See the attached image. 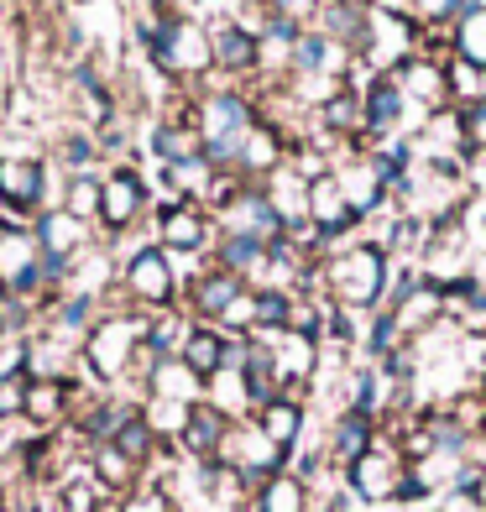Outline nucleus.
Wrapping results in <instances>:
<instances>
[{
    "label": "nucleus",
    "mask_w": 486,
    "mask_h": 512,
    "mask_svg": "<svg viewBox=\"0 0 486 512\" xmlns=\"http://www.w3.org/2000/svg\"><path fill=\"white\" fill-rule=\"evenodd\" d=\"M377 445V418H366V413H345L340 424H335V439H330V455L335 465L345 471V465H356L366 450Z\"/></svg>",
    "instance_id": "nucleus-13"
},
{
    "label": "nucleus",
    "mask_w": 486,
    "mask_h": 512,
    "mask_svg": "<svg viewBox=\"0 0 486 512\" xmlns=\"http://www.w3.org/2000/svg\"><path fill=\"white\" fill-rule=\"evenodd\" d=\"M126 288L142 298V304H168V298H173L168 256H162V251H136L131 267H126Z\"/></svg>",
    "instance_id": "nucleus-8"
},
{
    "label": "nucleus",
    "mask_w": 486,
    "mask_h": 512,
    "mask_svg": "<svg viewBox=\"0 0 486 512\" xmlns=\"http://www.w3.org/2000/svg\"><path fill=\"white\" fill-rule=\"evenodd\" d=\"M27 408V377H0V418Z\"/></svg>",
    "instance_id": "nucleus-38"
},
{
    "label": "nucleus",
    "mask_w": 486,
    "mask_h": 512,
    "mask_svg": "<svg viewBox=\"0 0 486 512\" xmlns=\"http://www.w3.org/2000/svg\"><path fill=\"white\" fill-rule=\"evenodd\" d=\"M324 121L335 131H356V126H366V105L356 95H330L324 100Z\"/></svg>",
    "instance_id": "nucleus-32"
},
{
    "label": "nucleus",
    "mask_w": 486,
    "mask_h": 512,
    "mask_svg": "<svg viewBox=\"0 0 486 512\" xmlns=\"http://www.w3.org/2000/svg\"><path fill=\"white\" fill-rule=\"evenodd\" d=\"M63 398H68L63 382H27V408L21 413H32L37 424H53V418L63 413Z\"/></svg>",
    "instance_id": "nucleus-27"
},
{
    "label": "nucleus",
    "mask_w": 486,
    "mask_h": 512,
    "mask_svg": "<svg viewBox=\"0 0 486 512\" xmlns=\"http://www.w3.org/2000/svg\"><path fill=\"white\" fill-rule=\"evenodd\" d=\"M340 189H345V199H351V209H356V220L361 215H372V209L382 204V194H387V183H382V173L372 168V157L361 162L356 173H345L340 178Z\"/></svg>",
    "instance_id": "nucleus-20"
},
{
    "label": "nucleus",
    "mask_w": 486,
    "mask_h": 512,
    "mask_svg": "<svg viewBox=\"0 0 486 512\" xmlns=\"http://www.w3.org/2000/svg\"><path fill=\"white\" fill-rule=\"evenodd\" d=\"M230 418L215 408V403H194L189 408V424H183V450H189L194 460H204V465H215L220 460V450H225V439H230Z\"/></svg>",
    "instance_id": "nucleus-6"
},
{
    "label": "nucleus",
    "mask_w": 486,
    "mask_h": 512,
    "mask_svg": "<svg viewBox=\"0 0 486 512\" xmlns=\"http://www.w3.org/2000/svg\"><path fill=\"white\" fill-rule=\"evenodd\" d=\"M330 335H335V340H356V324H351V309H335V314H330Z\"/></svg>",
    "instance_id": "nucleus-45"
},
{
    "label": "nucleus",
    "mask_w": 486,
    "mask_h": 512,
    "mask_svg": "<svg viewBox=\"0 0 486 512\" xmlns=\"http://www.w3.org/2000/svg\"><path fill=\"white\" fill-rule=\"evenodd\" d=\"M330 288L340 309H372L387 293V251L382 246H351L330 262Z\"/></svg>",
    "instance_id": "nucleus-1"
},
{
    "label": "nucleus",
    "mask_w": 486,
    "mask_h": 512,
    "mask_svg": "<svg viewBox=\"0 0 486 512\" xmlns=\"http://www.w3.org/2000/svg\"><path fill=\"white\" fill-rule=\"evenodd\" d=\"M121 512H173V502L168 497H162V492H136Z\"/></svg>",
    "instance_id": "nucleus-42"
},
{
    "label": "nucleus",
    "mask_w": 486,
    "mask_h": 512,
    "mask_svg": "<svg viewBox=\"0 0 486 512\" xmlns=\"http://www.w3.org/2000/svg\"><path fill=\"white\" fill-rule=\"evenodd\" d=\"M413 21H450L460 27V0H408Z\"/></svg>",
    "instance_id": "nucleus-36"
},
{
    "label": "nucleus",
    "mask_w": 486,
    "mask_h": 512,
    "mask_svg": "<svg viewBox=\"0 0 486 512\" xmlns=\"http://www.w3.org/2000/svg\"><path fill=\"white\" fill-rule=\"evenodd\" d=\"M377 371H356V382H351V413H366V418H377Z\"/></svg>",
    "instance_id": "nucleus-35"
},
{
    "label": "nucleus",
    "mask_w": 486,
    "mask_h": 512,
    "mask_svg": "<svg viewBox=\"0 0 486 512\" xmlns=\"http://www.w3.org/2000/svg\"><path fill=\"white\" fill-rule=\"evenodd\" d=\"M304 507H309V486L293 471H277L272 481L257 486V512H304Z\"/></svg>",
    "instance_id": "nucleus-18"
},
{
    "label": "nucleus",
    "mask_w": 486,
    "mask_h": 512,
    "mask_svg": "<svg viewBox=\"0 0 486 512\" xmlns=\"http://www.w3.org/2000/svg\"><path fill=\"white\" fill-rule=\"evenodd\" d=\"M434 512H481V497H471V492H445Z\"/></svg>",
    "instance_id": "nucleus-44"
},
{
    "label": "nucleus",
    "mask_w": 486,
    "mask_h": 512,
    "mask_svg": "<svg viewBox=\"0 0 486 512\" xmlns=\"http://www.w3.org/2000/svg\"><path fill=\"white\" fill-rule=\"evenodd\" d=\"M37 189H42V162H32V157H6L0 162V199L6 204L27 209L37 199Z\"/></svg>",
    "instance_id": "nucleus-14"
},
{
    "label": "nucleus",
    "mask_w": 486,
    "mask_h": 512,
    "mask_svg": "<svg viewBox=\"0 0 486 512\" xmlns=\"http://www.w3.org/2000/svg\"><path fill=\"white\" fill-rule=\"evenodd\" d=\"M204 387H210V403L230 418V413H241V408H251V392H246V377H241V371H215V377L210 382H204Z\"/></svg>",
    "instance_id": "nucleus-26"
},
{
    "label": "nucleus",
    "mask_w": 486,
    "mask_h": 512,
    "mask_svg": "<svg viewBox=\"0 0 486 512\" xmlns=\"http://www.w3.org/2000/svg\"><path fill=\"white\" fill-rule=\"evenodd\" d=\"M100 199H105L100 183L79 178V183H74V204H68V215H89V209H100Z\"/></svg>",
    "instance_id": "nucleus-40"
},
{
    "label": "nucleus",
    "mask_w": 486,
    "mask_h": 512,
    "mask_svg": "<svg viewBox=\"0 0 486 512\" xmlns=\"http://www.w3.org/2000/svg\"><path fill=\"white\" fill-rule=\"evenodd\" d=\"M162 241H168L173 251H199L204 246V215L189 209V204L168 209V215H162Z\"/></svg>",
    "instance_id": "nucleus-23"
},
{
    "label": "nucleus",
    "mask_w": 486,
    "mask_h": 512,
    "mask_svg": "<svg viewBox=\"0 0 486 512\" xmlns=\"http://www.w3.org/2000/svg\"><path fill=\"white\" fill-rule=\"evenodd\" d=\"M131 471H136V465L115 450V445H100V450H95V476H100V486H126Z\"/></svg>",
    "instance_id": "nucleus-33"
},
{
    "label": "nucleus",
    "mask_w": 486,
    "mask_h": 512,
    "mask_svg": "<svg viewBox=\"0 0 486 512\" xmlns=\"http://www.w3.org/2000/svg\"><path fill=\"white\" fill-rule=\"evenodd\" d=\"M257 429L288 455L298 445V434H304V403L298 398H272L267 408H257Z\"/></svg>",
    "instance_id": "nucleus-11"
},
{
    "label": "nucleus",
    "mask_w": 486,
    "mask_h": 512,
    "mask_svg": "<svg viewBox=\"0 0 486 512\" xmlns=\"http://www.w3.org/2000/svg\"><path fill=\"white\" fill-rule=\"evenodd\" d=\"M460 115H466L471 147H486V95H481V100H466V105H460Z\"/></svg>",
    "instance_id": "nucleus-39"
},
{
    "label": "nucleus",
    "mask_w": 486,
    "mask_h": 512,
    "mask_svg": "<svg viewBox=\"0 0 486 512\" xmlns=\"http://www.w3.org/2000/svg\"><path fill=\"white\" fill-rule=\"evenodd\" d=\"M241 293H246V288H241V277H236V272H210V277H204V283L194 288V309H199V314H210V319H220Z\"/></svg>",
    "instance_id": "nucleus-21"
},
{
    "label": "nucleus",
    "mask_w": 486,
    "mask_h": 512,
    "mask_svg": "<svg viewBox=\"0 0 486 512\" xmlns=\"http://www.w3.org/2000/svg\"><path fill=\"white\" fill-rule=\"evenodd\" d=\"M481 225H486V209H481Z\"/></svg>",
    "instance_id": "nucleus-50"
},
{
    "label": "nucleus",
    "mask_w": 486,
    "mask_h": 512,
    "mask_svg": "<svg viewBox=\"0 0 486 512\" xmlns=\"http://www.w3.org/2000/svg\"><path fill=\"white\" fill-rule=\"evenodd\" d=\"M330 58H335L330 37H309V32H304V37L293 42V63L304 68V74H324V68H335Z\"/></svg>",
    "instance_id": "nucleus-30"
},
{
    "label": "nucleus",
    "mask_w": 486,
    "mask_h": 512,
    "mask_svg": "<svg viewBox=\"0 0 486 512\" xmlns=\"http://www.w3.org/2000/svg\"><path fill=\"white\" fill-rule=\"evenodd\" d=\"M481 512H486V476H481Z\"/></svg>",
    "instance_id": "nucleus-47"
},
{
    "label": "nucleus",
    "mask_w": 486,
    "mask_h": 512,
    "mask_svg": "<svg viewBox=\"0 0 486 512\" xmlns=\"http://www.w3.org/2000/svg\"><path fill=\"white\" fill-rule=\"evenodd\" d=\"M136 204H142V178H136V173H115V178L105 183V199H100L105 220H110V225H126V220L136 215Z\"/></svg>",
    "instance_id": "nucleus-22"
},
{
    "label": "nucleus",
    "mask_w": 486,
    "mask_h": 512,
    "mask_svg": "<svg viewBox=\"0 0 486 512\" xmlns=\"http://www.w3.org/2000/svg\"><path fill=\"white\" fill-rule=\"evenodd\" d=\"M0 283L11 293H32L42 283V262H37V241L27 230H0Z\"/></svg>",
    "instance_id": "nucleus-7"
},
{
    "label": "nucleus",
    "mask_w": 486,
    "mask_h": 512,
    "mask_svg": "<svg viewBox=\"0 0 486 512\" xmlns=\"http://www.w3.org/2000/svg\"><path fill=\"white\" fill-rule=\"evenodd\" d=\"M110 445H115V450H121V455L131 460V465H142V460H147V455L157 450V434H152V424H147V418H142V413H131V418H126V424H121V429H115V439H110Z\"/></svg>",
    "instance_id": "nucleus-25"
},
{
    "label": "nucleus",
    "mask_w": 486,
    "mask_h": 512,
    "mask_svg": "<svg viewBox=\"0 0 486 512\" xmlns=\"http://www.w3.org/2000/svg\"><path fill=\"white\" fill-rule=\"evenodd\" d=\"M481 398H486V371H481Z\"/></svg>",
    "instance_id": "nucleus-48"
},
{
    "label": "nucleus",
    "mask_w": 486,
    "mask_h": 512,
    "mask_svg": "<svg viewBox=\"0 0 486 512\" xmlns=\"http://www.w3.org/2000/svg\"><path fill=\"white\" fill-rule=\"evenodd\" d=\"M210 53H215L220 68H257L262 63V42L251 37L246 27H215Z\"/></svg>",
    "instance_id": "nucleus-16"
},
{
    "label": "nucleus",
    "mask_w": 486,
    "mask_h": 512,
    "mask_svg": "<svg viewBox=\"0 0 486 512\" xmlns=\"http://www.w3.org/2000/svg\"><path fill=\"white\" fill-rule=\"evenodd\" d=\"M246 121H251V110H246V100H236V95H220V100L204 105V136H210V142H230V147H236L241 131H246Z\"/></svg>",
    "instance_id": "nucleus-15"
},
{
    "label": "nucleus",
    "mask_w": 486,
    "mask_h": 512,
    "mask_svg": "<svg viewBox=\"0 0 486 512\" xmlns=\"http://www.w3.org/2000/svg\"><path fill=\"white\" fill-rule=\"evenodd\" d=\"M189 408L194 403H173V398H152V408L142 413L152 434H183V424H189Z\"/></svg>",
    "instance_id": "nucleus-29"
},
{
    "label": "nucleus",
    "mask_w": 486,
    "mask_h": 512,
    "mask_svg": "<svg viewBox=\"0 0 486 512\" xmlns=\"http://www.w3.org/2000/svg\"><path fill=\"white\" fill-rule=\"evenodd\" d=\"M392 79L403 84V95H408V100H450V84H445V63L403 58V63H392Z\"/></svg>",
    "instance_id": "nucleus-12"
},
{
    "label": "nucleus",
    "mask_w": 486,
    "mask_h": 512,
    "mask_svg": "<svg viewBox=\"0 0 486 512\" xmlns=\"http://www.w3.org/2000/svg\"><path fill=\"white\" fill-rule=\"evenodd\" d=\"M455 48H460V58H466L471 68L486 74V11L471 16V21H460V27H455Z\"/></svg>",
    "instance_id": "nucleus-28"
},
{
    "label": "nucleus",
    "mask_w": 486,
    "mask_h": 512,
    "mask_svg": "<svg viewBox=\"0 0 486 512\" xmlns=\"http://www.w3.org/2000/svg\"><path fill=\"white\" fill-rule=\"evenodd\" d=\"M142 324H126V319H105L95 335H89V366H95V377H121L126 361L142 351Z\"/></svg>",
    "instance_id": "nucleus-3"
},
{
    "label": "nucleus",
    "mask_w": 486,
    "mask_h": 512,
    "mask_svg": "<svg viewBox=\"0 0 486 512\" xmlns=\"http://www.w3.org/2000/svg\"><path fill=\"white\" fill-rule=\"evenodd\" d=\"M267 246L272 241H262V236H241V230H230L225 236V246H220V262H225V272H257V267H267Z\"/></svg>",
    "instance_id": "nucleus-24"
},
{
    "label": "nucleus",
    "mask_w": 486,
    "mask_h": 512,
    "mask_svg": "<svg viewBox=\"0 0 486 512\" xmlns=\"http://www.w3.org/2000/svg\"><path fill=\"white\" fill-rule=\"evenodd\" d=\"M152 392H157V398H173V403H204V398H199L204 382H199L178 356H168V361L152 366Z\"/></svg>",
    "instance_id": "nucleus-17"
},
{
    "label": "nucleus",
    "mask_w": 486,
    "mask_h": 512,
    "mask_svg": "<svg viewBox=\"0 0 486 512\" xmlns=\"http://www.w3.org/2000/svg\"><path fill=\"white\" fill-rule=\"evenodd\" d=\"M89 157H95V147H89V142H68V162H89Z\"/></svg>",
    "instance_id": "nucleus-46"
},
{
    "label": "nucleus",
    "mask_w": 486,
    "mask_h": 512,
    "mask_svg": "<svg viewBox=\"0 0 486 512\" xmlns=\"http://www.w3.org/2000/svg\"><path fill=\"white\" fill-rule=\"evenodd\" d=\"M319 11V0H272V16H288V21H304Z\"/></svg>",
    "instance_id": "nucleus-43"
},
{
    "label": "nucleus",
    "mask_w": 486,
    "mask_h": 512,
    "mask_svg": "<svg viewBox=\"0 0 486 512\" xmlns=\"http://www.w3.org/2000/svg\"><path fill=\"white\" fill-rule=\"evenodd\" d=\"M0 340H6V319H0Z\"/></svg>",
    "instance_id": "nucleus-49"
},
{
    "label": "nucleus",
    "mask_w": 486,
    "mask_h": 512,
    "mask_svg": "<svg viewBox=\"0 0 486 512\" xmlns=\"http://www.w3.org/2000/svg\"><path fill=\"white\" fill-rule=\"evenodd\" d=\"M152 37V58L162 68H204L215 53H210V37H199L189 21H168V27L147 32Z\"/></svg>",
    "instance_id": "nucleus-5"
},
{
    "label": "nucleus",
    "mask_w": 486,
    "mask_h": 512,
    "mask_svg": "<svg viewBox=\"0 0 486 512\" xmlns=\"http://www.w3.org/2000/svg\"><path fill=\"white\" fill-rule=\"evenodd\" d=\"M351 225H356V209H351V199H345L340 178H314L309 183V230L319 241H335Z\"/></svg>",
    "instance_id": "nucleus-4"
},
{
    "label": "nucleus",
    "mask_w": 486,
    "mask_h": 512,
    "mask_svg": "<svg viewBox=\"0 0 486 512\" xmlns=\"http://www.w3.org/2000/svg\"><path fill=\"white\" fill-rule=\"evenodd\" d=\"M366 131H392L403 121V110H408V95H403V84L392 79V68H382V74L372 79V89H366Z\"/></svg>",
    "instance_id": "nucleus-9"
},
{
    "label": "nucleus",
    "mask_w": 486,
    "mask_h": 512,
    "mask_svg": "<svg viewBox=\"0 0 486 512\" xmlns=\"http://www.w3.org/2000/svg\"><path fill=\"white\" fill-rule=\"evenodd\" d=\"M225 345H230V335H225V330H210V324H199V330L183 335V351H178V361L189 366L199 382H210L215 371H225Z\"/></svg>",
    "instance_id": "nucleus-10"
},
{
    "label": "nucleus",
    "mask_w": 486,
    "mask_h": 512,
    "mask_svg": "<svg viewBox=\"0 0 486 512\" xmlns=\"http://www.w3.org/2000/svg\"><path fill=\"white\" fill-rule=\"evenodd\" d=\"M424 497H429V481H424V476L408 465L403 481H398V507H403V502H424Z\"/></svg>",
    "instance_id": "nucleus-41"
},
{
    "label": "nucleus",
    "mask_w": 486,
    "mask_h": 512,
    "mask_svg": "<svg viewBox=\"0 0 486 512\" xmlns=\"http://www.w3.org/2000/svg\"><path fill=\"white\" fill-rule=\"evenodd\" d=\"M84 241V220L79 215H42L37 225V246L42 256H53V262H68V251Z\"/></svg>",
    "instance_id": "nucleus-19"
},
{
    "label": "nucleus",
    "mask_w": 486,
    "mask_h": 512,
    "mask_svg": "<svg viewBox=\"0 0 486 512\" xmlns=\"http://www.w3.org/2000/svg\"><path fill=\"white\" fill-rule=\"evenodd\" d=\"M403 330H398V314H377V324H372V340H366V345H372V356H387L392 351V340H398Z\"/></svg>",
    "instance_id": "nucleus-37"
},
{
    "label": "nucleus",
    "mask_w": 486,
    "mask_h": 512,
    "mask_svg": "<svg viewBox=\"0 0 486 512\" xmlns=\"http://www.w3.org/2000/svg\"><path fill=\"white\" fill-rule=\"evenodd\" d=\"M152 147H157V157L168 162V168H173V162H189V157H199V142H194L189 131H178V126H162V131L152 136Z\"/></svg>",
    "instance_id": "nucleus-31"
},
{
    "label": "nucleus",
    "mask_w": 486,
    "mask_h": 512,
    "mask_svg": "<svg viewBox=\"0 0 486 512\" xmlns=\"http://www.w3.org/2000/svg\"><path fill=\"white\" fill-rule=\"evenodd\" d=\"M246 168H272L277 162V136L272 131H251V136H241V152H236Z\"/></svg>",
    "instance_id": "nucleus-34"
},
{
    "label": "nucleus",
    "mask_w": 486,
    "mask_h": 512,
    "mask_svg": "<svg viewBox=\"0 0 486 512\" xmlns=\"http://www.w3.org/2000/svg\"><path fill=\"white\" fill-rule=\"evenodd\" d=\"M403 471H408V460L392 450V445H382V439H377V445L366 450L356 465H345V486H351V497L382 507V502H398V481H403Z\"/></svg>",
    "instance_id": "nucleus-2"
}]
</instances>
